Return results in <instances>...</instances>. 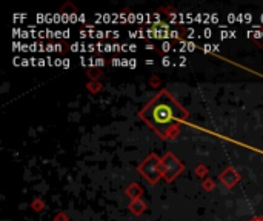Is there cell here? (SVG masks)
Returning a JSON list of instances; mask_svg holds the SVG:
<instances>
[{
  "label": "cell",
  "mask_w": 263,
  "mask_h": 221,
  "mask_svg": "<svg viewBox=\"0 0 263 221\" xmlns=\"http://www.w3.org/2000/svg\"><path fill=\"white\" fill-rule=\"evenodd\" d=\"M140 117L162 138H171L177 134L188 114L170 92L160 91L140 111Z\"/></svg>",
  "instance_id": "6da1fadb"
},
{
  "label": "cell",
  "mask_w": 263,
  "mask_h": 221,
  "mask_svg": "<svg viewBox=\"0 0 263 221\" xmlns=\"http://www.w3.org/2000/svg\"><path fill=\"white\" fill-rule=\"evenodd\" d=\"M140 171H142V174H143V177L146 178V180H149L151 183H156L157 180H159V177L162 175V165L159 163V160L153 155V157H149V160H146L143 165H142V168H140Z\"/></svg>",
  "instance_id": "7a4b0ae2"
},
{
  "label": "cell",
  "mask_w": 263,
  "mask_h": 221,
  "mask_svg": "<svg viewBox=\"0 0 263 221\" xmlns=\"http://www.w3.org/2000/svg\"><path fill=\"white\" fill-rule=\"evenodd\" d=\"M162 171H163L165 177H166L168 180H171V178H174V177L182 171V165L179 163V160H177L174 155L168 154V155L163 158V162H162Z\"/></svg>",
  "instance_id": "3957f363"
}]
</instances>
